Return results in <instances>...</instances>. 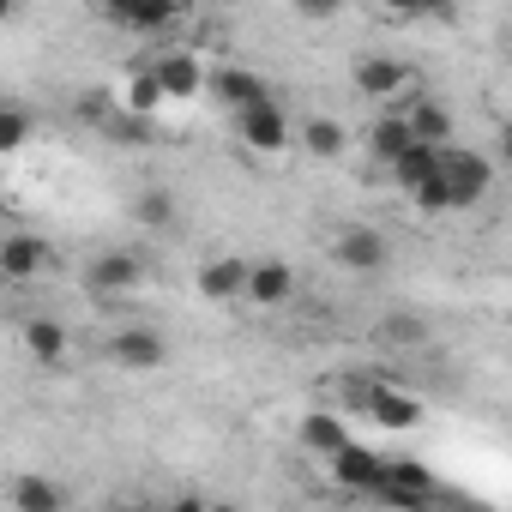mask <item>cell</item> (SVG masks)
Masks as SVG:
<instances>
[{"mask_svg": "<svg viewBox=\"0 0 512 512\" xmlns=\"http://www.w3.org/2000/svg\"><path fill=\"white\" fill-rule=\"evenodd\" d=\"M235 133H241V145H247V151H260V157H284V151H290V139H296L290 115H284L272 97L235 109Z\"/></svg>", "mask_w": 512, "mask_h": 512, "instance_id": "6da1fadb", "label": "cell"}, {"mask_svg": "<svg viewBox=\"0 0 512 512\" xmlns=\"http://www.w3.org/2000/svg\"><path fill=\"white\" fill-rule=\"evenodd\" d=\"M374 500H386V506H428V500H434L428 464H422V458H386V476H380Z\"/></svg>", "mask_w": 512, "mask_h": 512, "instance_id": "7a4b0ae2", "label": "cell"}, {"mask_svg": "<svg viewBox=\"0 0 512 512\" xmlns=\"http://www.w3.org/2000/svg\"><path fill=\"white\" fill-rule=\"evenodd\" d=\"M332 260H338L344 272H386L392 241H386L380 229H368V223H350V229H338V241H332Z\"/></svg>", "mask_w": 512, "mask_h": 512, "instance_id": "3957f363", "label": "cell"}, {"mask_svg": "<svg viewBox=\"0 0 512 512\" xmlns=\"http://www.w3.org/2000/svg\"><path fill=\"white\" fill-rule=\"evenodd\" d=\"M163 356H169V344H163V332H151V326H121V332L109 338V362L127 368V374H151V368H163Z\"/></svg>", "mask_w": 512, "mask_h": 512, "instance_id": "277c9868", "label": "cell"}, {"mask_svg": "<svg viewBox=\"0 0 512 512\" xmlns=\"http://www.w3.org/2000/svg\"><path fill=\"white\" fill-rule=\"evenodd\" d=\"M247 278H253V266L241 260V253H211V260L193 272V284H199L205 302H241L247 296Z\"/></svg>", "mask_w": 512, "mask_h": 512, "instance_id": "5b68a950", "label": "cell"}, {"mask_svg": "<svg viewBox=\"0 0 512 512\" xmlns=\"http://www.w3.org/2000/svg\"><path fill=\"white\" fill-rule=\"evenodd\" d=\"M85 278H91L97 296H133L145 284V260H139V253H127V247H109V253H97V260H91Z\"/></svg>", "mask_w": 512, "mask_h": 512, "instance_id": "8992f818", "label": "cell"}, {"mask_svg": "<svg viewBox=\"0 0 512 512\" xmlns=\"http://www.w3.org/2000/svg\"><path fill=\"white\" fill-rule=\"evenodd\" d=\"M446 187H452V211L482 205V193H488V157H482V151H452V145H446Z\"/></svg>", "mask_w": 512, "mask_h": 512, "instance_id": "52a82bcc", "label": "cell"}, {"mask_svg": "<svg viewBox=\"0 0 512 512\" xmlns=\"http://www.w3.org/2000/svg\"><path fill=\"white\" fill-rule=\"evenodd\" d=\"M55 266V247L43 235H7V247H0V272H7L13 284H31Z\"/></svg>", "mask_w": 512, "mask_h": 512, "instance_id": "ba28073f", "label": "cell"}, {"mask_svg": "<svg viewBox=\"0 0 512 512\" xmlns=\"http://www.w3.org/2000/svg\"><path fill=\"white\" fill-rule=\"evenodd\" d=\"M326 464H332L338 488H356V494H374V488H380V476H386V458H380V452H368V446H356V440H350V446H338Z\"/></svg>", "mask_w": 512, "mask_h": 512, "instance_id": "9c48e42d", "label": "cell"}, {"mask_svg": "<svg viewBox=\"0 0 512 512\" xmlns=\"http://www.w3.org/2000/svg\"><path fill=\"white\" fill-rule=\"evenodd\" d=\"M290 296H296V272H290V260H253L247 302H260V308H284Z\"/></svg>", "mask_w": 512, "mask_h": 512, "instance_id": "30bf717a", "label": "cell"}, {"mask_svg": "<svg viewBox=\"0 0 512 512\" xmlns=\"http://www.w3.org/2000/svg\"><path fill=\"white\" fill-rule=\"evenodd\" d=\"M151 67H157V79H163L169 103H193V97L211 85V73L199 67V55H163V61H151Z\"/></svg>", "mask_w": 512, "mask_h": 512, "instance_id": "8fae6325", "label": "cell"}, {"mask_svg": "<svg viewBox=\"0 0 512 512\" xmlns=\"http://www.w3.org/2000/svg\"><path fill=\"white\" fill-rule=\"evenodd\" d=\"M410 85V67L404 61H392V55H362L356 61V91L362 97H398Z\"/></svg>", "mask_w": 512, "mask_h": 512, "instance_id": "7c38bea8", "label": "cell"}, {"mask_svg": "<svg viewBox=\"0 0 512 512\" xmlns=\"http://www.w3.org/2000/svg\"><path fill=\"white\" fill-rule=\"evenodd\" d=\"M440 163H446V145H428V139H416L404 157H392L386 169H392V181L404 187V193H416L428 175H440Z\"/></svg>", "mask_w": 512, "mask_h": 512, "instance_id": "4fadbf2b", "label": "cell"}, {"mask_svg": "<svg viewBox=\"0 0 512 512\" xmlns=\"http://www.w3.org/2000/svg\"><path fill=\"white\" fill-rule=\"evenodd\" d=\"M362 398H368V410H374L380 428H416L422 422V404L410 392H398V386H368Z\"/></svg>", "mask_w": 512, "mask_h": 512, "instance_id": "5bb4252c", "label": "cell"}, {"mask_svg": "<svg viewBox=\"0 0 512 512\" xmlns=\"http://www.w3.org/2000/svg\"><path fill=\"white\" fill-rule=\"evenodd\" d=\"M338 446H350V428H344V416H338V410H308V416H302V452H314V458H332Z\"/></svg>", "mask_w": 512, "mask_h": 512, "instance_id": "9a60e30c", "label": "cell"}, {"mask_svg": "<svg viewBox=\"0 0 512 512\" xmlns=\"http://www.w3.org/2000/svg\"><path fill=\"white\" fill-rule=\"evenodd\" d=\"M25 350H31L43 368H61V362H67V326H61V320H49V314L25 320Z\"/></svg>", "mask_w": 512, "mask_h": 512, "instance_id": "2e32d148", "label": "cell"}, {"mask_svg": "<svg viewBox=\"0 0 512 512\" xmlns=\"http://www.w3.org/2000/svg\"><path fill=\"white\" fill-rule=\"evenodd\" d=\"M7 506H13V512H61L67 494H61L49 476H19V482L7 488Z\"/></svg>", "mask_w": 512, "mask_h": 512, "instance_id": "e0dca14e", "label": "cell"}, {"mask_svg": "<svg viewBox=\"0 0 512 512\" xmlns=\"http://www.w3.org/2000/svg\"><path fill=\"white\" fill-rule=\"evenodd\" d=\"M296 139H302V145H308V151H314V157H326V163H332V157H344V151H350V133H344V127H338V121H332V115H308V121H302V127H296Z\"/></svg>", "mask_w": 512, "mask_h": 512, "instance_id": "ac0fdd59", "label": "cell"}, {"mask_svg": "<svg viewBox=\"0 0 512 512\" xmlns=\"http://www.w3.org/2000/svg\"><path fill=\"white\" fill-rule=\"evenodd\" d=\"M211 91H217L229 109H247V103H260V97H266V79H260V73H247V67H223V73H211Z\"/></svg>", "mask_w": 512, "mask_h": 512, "instance_id": "d6986e66", "label": "cell"}, {"mask_svg": "<svg viewBox=\"0 0 512 512\" xmlns=\"http://www.w3.org/2000/svg\"><path fill=\"white\" fill-rule=\"evenodd\" d=\"M368 145H374V157H404L410 145H416V133H410V115H386V121H374L368 127Z\"/></svg>", "mask_w": 512, "mask_h": 512, "instance_id": "ffe728a7", "label": "cell"}, {"mask_svg": "<svg viewBox=\"0 0 512 512\" xmlns=\"http://www.w3.org/2000/svg\"><path fill=\"white\" fill-rule=\"evenodd\" d=\"M410 133L428 139V145H446V139H452V109L434 103V97H422V103L410 109Z\"/></svg>", "mask_w": 512, "mask_h": 512, "instance_id": "44dd1931", "label": "cell"}, {"mask_svg": "<svg viewBox=\"0 0 512 512\" xmlns=\"http://www.w3.org/2000/svg\"><path fill=\"white\" fill-rule=\"evenodd\" d=\"M163 103H169V91H163L157 67H139V73L127 79V109H139V115H157Z\"/></svg>", "mask_w": 512, "mask_h": 512, "instance_id": "7402d4cb", "label": "cell"}, {"mask_svg": "<svg viewBox=\"0 0 512 512\" xmlns=\"http://www.w3.org/2000/svg\"><path fill=\"white\" fill-rule=\"evenodd\" d=\"M133 217H139L145 229H175V199H169L163 187H151V193L133 199Z\"/></svg>", "mask_w": 512, "mask_h": 512, "instance_id": "603a6c76", "label": "cell"}, {"mask_svg": "<svg viewBox=\"0 0 512 512\" xmlns=\"http://www.w3.org/2000/svg\"><path fill=\"white\" fill-rule=\"evenodd\" d=\"M380 344H404V350H410V344H428V326H422L416 314H386V320H380Z\"/></svg>", "mask_w": 512, "mask_h": 512, "instance_id": "cb8c5ba5", "label": "cell"}, {"mask_svg": "<svg viewBox=\"0 0 512 512\" xmlns=\"http://www.w3.org/2000/svg\"><path fill=\"white\" fill-rule=\"evenodd\" d=\"M25 139H31V115L19 103H7V109H0V151H19Z\"/></svg>", "mask_w": 512, "mask_h": 512, "instance_id": "d4e9b609", "label": "cell"}, {"mask_svg": "<svg viewBox=\"0 0 512 512\" xmlns=\"http://www.w3.org/2000/svg\"><path fill=\"white\" fill-rule=\"evenodd\" d=\"M386 13H398V19H422V13H434V19H452V0H380Z\"/></svg>", "mask_w": 512, "mask_h": 512, "instance_id": "484cf974", "label": "cell"}, {"mask_svg": "<svg viewBox=\"0 0 512 512\" xmlns=\"http://www.w3.org/2000/svg\"><path fill=\"white\" fill-rule=\"evenodd\" d=\"M151 7V0H103V19H115L121 31H139V13Z\"/></svg>", "mask_w": 512, "mask_h": 512, "instance_id": "4316f807", "label": "cell"}, {"mask_svg": "<svg viewBox=\"0 0 512 512\" xmlns=\"http://www.w3.org/2000/svg\"><path fill=\"white\" fill-rule=\"evenodd\" d=\"M290 7H296L302 19H314V25H320V19H338V13L350 7V0H290Z\"/></svg>", "mask_w": 512, "mask_h": 512, "instance_id": "83f0119b", "label": "cell"}, {"mask_svg": "<svg viewBox=\"0 0 512 512\" xmlns=\"http://www.w3.org/2000/svg\"><path fill=\"white\" fill-rule=\"evenodd\" d=\"M500 157L512 163V127H500Z\"/></svg>", "mask_w": 512, "mask_h": 512, "instance_id": "f1b7e54d", "label": "cell"}]
</instances>
